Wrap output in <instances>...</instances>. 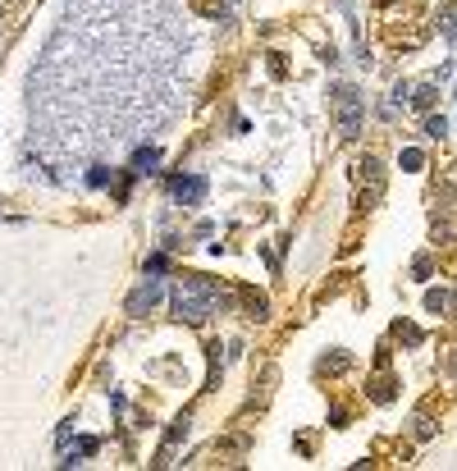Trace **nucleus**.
Segmentation results:
<instances>
[{"label":"nucleus","mask_w":457,"mask_h":471,"mask_svg":"<svg viewBox=\"0 0 457 471\" xmlns=\"http://www.w3.org/2000/svg\"><path fill=\"white\" fill-rule=\"evenodd\" d=\"M334 119H338V138H348V142L361 133V97H357V88H348V83L334 88Z\"/></svg>","instance_id":"2"},{"label":"nucleus","mask_w":457,"mask_h":471,"mask_svg":"<svg viewBox=\"0 0 457 471\" xmlns=\"http://www.w3.org/2000/svg\"><path fill=\"white\" fill-rule=\"evenodd\" d=\"M439 33H448V37L457 33V0H448L444 10H439Z\"/></svg>","instance_id":"6"},{"label":"nucleus","mask_w":457,"mask_h":471,"mask_svg":"<svg viewBox=\"0 0 457 471\" xmlns=\"http://www.w3.org/2000/svg\"><path fill=\"white\" fill-rule=\"evenodd\" d=\"M370 394H375V403H389V398H393V384H389V380H375V389H370Z\"/></svg>","instance_id":"9"},{"label":"nucleus","mask_w":457,"mask_h":471,"mask_svg":"<svg viewBox=\"0 0 457 471\" xmlns=\"http://www.w3.org/2000/svg\"><path fill=\"white\" fill-rule=\"evenodd\" d=\"M412 106H416V110H430V106H435V88H416Z\"/></svg>","instance_id":"8"},{"label":"nucleus","mask_w":457,"mask_h":471,"mask_svg":"<svg viewBox=\"0 0 457 471\" xmlns=\"http://www.w3.org/2000/svg\"><path fill=\"white\" fill-rule=\"evenodd\" d=\"M425 133H430V138H444L448 124H444V119H425Z\"/></svg>","instance_id":"10"},{"label":"nucleus","mask_w":457,"mask_h":471,"mask_svg":"<svg viewBox=\"0 0 457 471\" xmlns=\"http://www.w3.org/2000/svg\"><path fill=\"white\" fill-rule=\"evenodd\" d=\"M156 165H160V151H156V147H147V151L133 156V170H128V174H151Z\"/></svg>","instance_id":"5"},{"label":"nucleus","mask_w":457,"mask_h":471,"mask_svg":"<svg viewBox=\"0 0 457 471\" xmlns=\"http://www.w3.org/2000/svg\"><path fill=\"white\" fill-rule=\"evenodd\" d=\"M416 435H421V439H425V435H435V426H430V417H416Z\"/></svg>","instance_id":"14"},{"label":"nucleus","mask_w":457,"mask_h":471,"mask_svg":"<svg viewBox=\"0 0 457 471\" xmlns=\"http://www.w3.org/2000/svg\"><path fill=\"white\" fill-rule=\"evenodd\" d=\"M169 192H174L183 206H201L206 201V179L201 174H183V179H169Z\"/></svg>","instance_id":"3"},{"label":"nucleus","mask_w":457,"mask_h":471,"mask_svg":"<svg viewBox=\"0 0 457 471\" xmlns=\"http://www.w3.org/2000/svg\"><path fill=\"white\" fill-rule=\"evenodd\" d=\"M444 307H448V293H444V288H439V293H425V311H435V316H439Z\"/></svg>","instance_id":"7"},{"label":"nucleus","mask_w":457,"mask_h":471,"mask_svg":"<svg viewBox=\"0 0 457 471\" xmlns=\"http://www.w3.org/2000/svg\"><path fill=\"white\" fill-rule=\"evenodd\" d=\"M160 293H165L160 279H147V284H138V288L128 293V316H147V311L160 302Z\"/></svg>","instance_id":"4"},{"label":"nucleus","mask_w":457,"mask_h":471,"mask_svg":"<svg viewBox=\"0 0 457 471\" xmlns=\"http://www.w3.org/2000/svg\"><path fill=\"white\" fill-rule=\"evenodd\" d=\"M88 183H92V188H106V183H110V174H106V170H101V165H97V170H92V174H88Z\"/></svg>","instance_id":"11"},{"label":"nucleus","mask_w":457,"mask_h":471,"mask_svg":"<svg viewBox=\"0 0 457 471\" xmlns=\"http://www.w3.org/2000/svg\"><path fill=\"white\" fill-rule=\"evenodd\" d=\"M215 302H219L215 279H206V274H188V279H178V288H174V316L178 320L201 325V320L215 311Z\"/></svg>","instance_id":"1"},{"label":"nucleus","mask_w":457,"mask_h":471,"mask_svg":"<svg viewBox=\"0 0 457 471\" xmlns=\"http://www.w3.org/2000/svg\"><path fill=\"white\" fill-rule=\"evenodd\" d=\"M403 165H407V170H421L425 156H421V151H403Z\"/></svg>","instance_id":"12"},{"label":"nucleus","mask_w":457,"mask_h":471,"mask_svg":"<svg viewBox=\"0 0 457 471\" xmlns=\"http://www.w3.org/2000/svg\"><path fill=\"white\" fill-rule=\"evenodd\" d=\"M398 334H403L407 343H421V329H416V325H398Z\"/></svg>","instance_id":"13"}]
</instances>
